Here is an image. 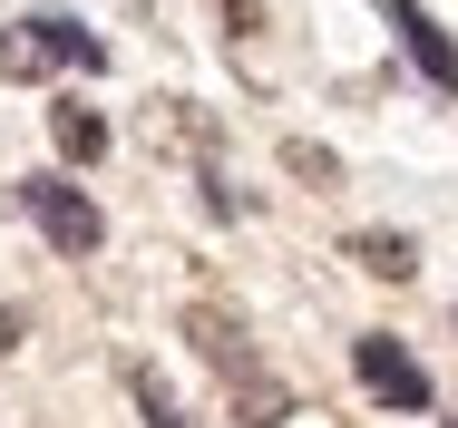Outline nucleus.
Wrapping results in <instances>:
<instances>
[{
	"label": "nucleus",
	"mask_w": 458,
	"mask_h": 428,
	"mask_svg": "<svg viewBox=\"0 0 458 428\" xmlns=\"http://www.w3.org/2000/svg\"><path fill=\"white\" fill-rule=\"evenodd\" d=\"M352 263H361V273H390V282H400V273H420L410 234H352Z\"/></svg>",
	"instance_id": "obj_6"
},
{
	"label": "nucleus",
	"mask_w": 458,
	"mask_h": 428,
	"mask_svg": "<svg viewBox=\"0 0 458 428\" xmlns=\"http://www.w3.org/2000/svg\"><path fill=\"white\" fill-rule=\"evenodd\" d=\"M390 20H400V39H410V59H420V79L429 88H458V49H449V29L420 10V0H390Z\"/></svg>",
	"instance_id": "obj_4"
},
{
	"label": "nucleus",
	"mask_w": 458,
	"mask_h": 428,
	"mask_svg": "<svg viewBox=\"0 0 458 428\" xmlns=\"http://www.w3.org/2000/svg\"><path fill=\"white\" fill-rule=\"evenodd\" d=\"M59 69H107V39H89L79 20H20V29H0V79H59Z\"/></svg>",
	"instance_id": "obj_1"
},
{
	"label": "nucleus",
	"mask_w": 458,
	"mask_h": 428,
	"mask_svg": "<svg viewBox=\"0 0 458 428\" xmlns=\"http://www.w3.org/2000/svg\"><path fill=\"white\" fill-rule=\"evenodd\" d=\"M49 137H59V156H79V166H89V156H107V117H98V107H79V97H59V107H49Z\"/></svg>",
	"instance_id": "obj_5"
},
{
	"label": "nucleus",
	"mask_w": 458,
	"mask_h": 428,
	"mask_svg": "<svg viewBox=\"0 0 458 428\" xmlns=\"http://www.w3.org/2000/svg\"><path fill=\"white\" fill-rule=\"evenodd\" d=\"M0 350H20V312H0Z\"/></svg>",
	"instance_id": "obj_8"
},
{
	"label": "nucleus",
	"mask_w": 458,
	"mask_h": 428,
	"mask_svg": "<svg viewBox=\"0 0 458 428\" xmlns=\"http://www.w3.org/2000/svg\"><path fill=\"white\" fill-rule=\"evenodd\" d=\"M10 195H20V214H30V224H39L59 254H98V244H107V214H98L69 175H20Z\"/></svg>",
	"instance_id": "obj_2"
},
{
	"label": "nucleus",
	"mask_w": 458,
	"mask_h": 428,
	"mask_svg": "<svg viewBox=\"0 0 458 428\" xmlns=\"http://www.w3.org/2000/svg\"><path fill=\"white\" fill-rule=\"evenodd\" d=\"M137 399H147V419H157V428H195V419H185V409H176V399H166V390H157V380H147V390H137Z\"/></svg>",
	"instance_id": "obj_7"
},
{
	"label": "nucleus",
	"mask_w": 458,
	"mask_h": 428,
	"mask_svg": "<svg viewBox=\"0 0 458 428\" xmlns=\"http://www.w3.org/2000/svg\"><path fill=\"white\" fill-rule=\"evenodd\" d=\"M352 370H361L370 399H390V409H429V370L390 341V331H361V341H352Z\"/></svg>",
	"instance_id": "obj_3"
}]
</instances>
